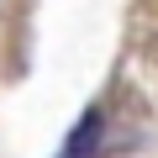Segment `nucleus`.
Returning a JSON list of instances; mask_svg holds the SVG:
<instances>
[{"mask_svg": "<svg viewBox=\"0 0 158 158\" xmlns=\"http://www.w3.org/2000/svg\"><path fill=\"white\" fill-rule=\"evenodd\" d=\"M95 127H100V111H90L85 121L74 127V137H69V148H63L58 158H90V153H95Z\"/></svg>", "mask_w": 158, "mask_h": 158, "instance_id": "f257e3e1", "label": "nucleus"}]
</instances>
